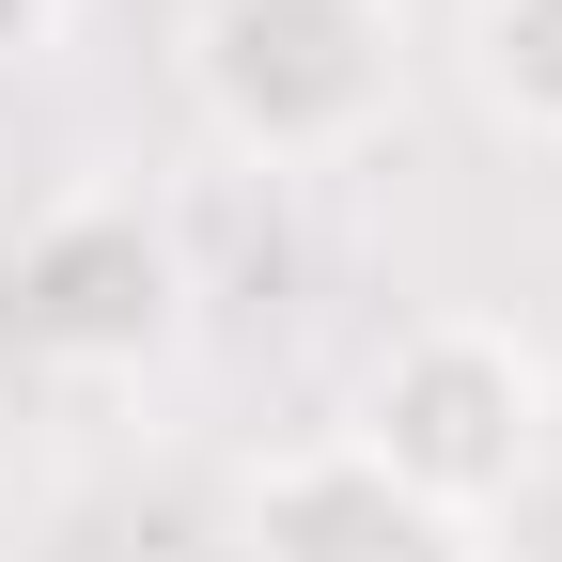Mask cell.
I'll return each mask as SVG.
<instances>
[{
    "label": "cell",
    "mask_w": 562,
    "mask_h": 562,
    "mask_svg": "<svg viewBox=\"0 0 562 562\" xmlns=\"http://www.w3.org/2000/svg\"><path fill=\"white\" fill-rule=\"evenodd\" d=\"M547 422H562V391H547V344H531L516 313H422V328L375 344L344 438H360L406 501H438L453 531H484L501 501H531Z\"/></svg>",
    "instance_id": "7a4b0ae2"
},
{
    "label": "cell",
    "mask_w": 562,
    "mask_h": 562,
    "mask_svg": "<svg viewBox=\"0 0 562 562\" xmlns=\"http://www.w3.org/2000/svg\"><path fill=\"white\" fill-rule=\"evenodd\" d=\"M220 562H484V531L406 501L360 438H297V453H266L235 484V547Z\"/></svg>",
    "instance_id": "277c9868"
},
{
    "label": "cell",
    "mask_w": 562,
    "mask_h": 562,
    "mask_svg": "<svg viewBox=\"0 0 562 562\" xmlns=\"http://www.w3.org/2000/svg\"><path fill=\"white\" fill-rule=\"evenodd\" d=\"M47 32H63V0H0V63H32Z\"/></svg>",
    "instance_id": "8992f818"
},
{
    "label": "cell",
    "mask_w": 562,
    "mask_h": 562,
    "mask_svg": "<svg viewBox=\"0 0 562 562\" xmlns=\"http://www.w3.org/2000/svg\"><path fill=\"white\" fill-rule=\"evenodd\" d=\"M172 79L250 172H328L406 110V0H188Z\"/></svg>",
    "instance_id": "6da1fadb"
},
{
    "label": "cell",
    "mask_w": 562,
    "mask_h": 562,
    "mask_svg": "<svg viewBox=\"0 0 562 562\" xmlns=\"http://www.w3.org/2000/svg\"><path fill=\"white\" fill-rule=\"evenodd\" d=\"M469 94L531 157H562V0H469Z\"/></svg>",
    "instance_id": "5b68a950"
},
{
    "label": "cell",
    "mask_w": 562,
    "mask_h": 562,
    "mask_svg": "<svg viewBox=\"0 0 562 562\" xmlns=\"http://www.w3.org/2000/svg\"><path fill=\"white\" fill-rule=\"evenodd\" d=\"M0 328H16V360H47V375H140V360L188 328V250H172V220L125 203V188L47 203V220L16 235V266H0Z\"/></svg>",
    "instance_id": "3957f363"
}]
</instances>
